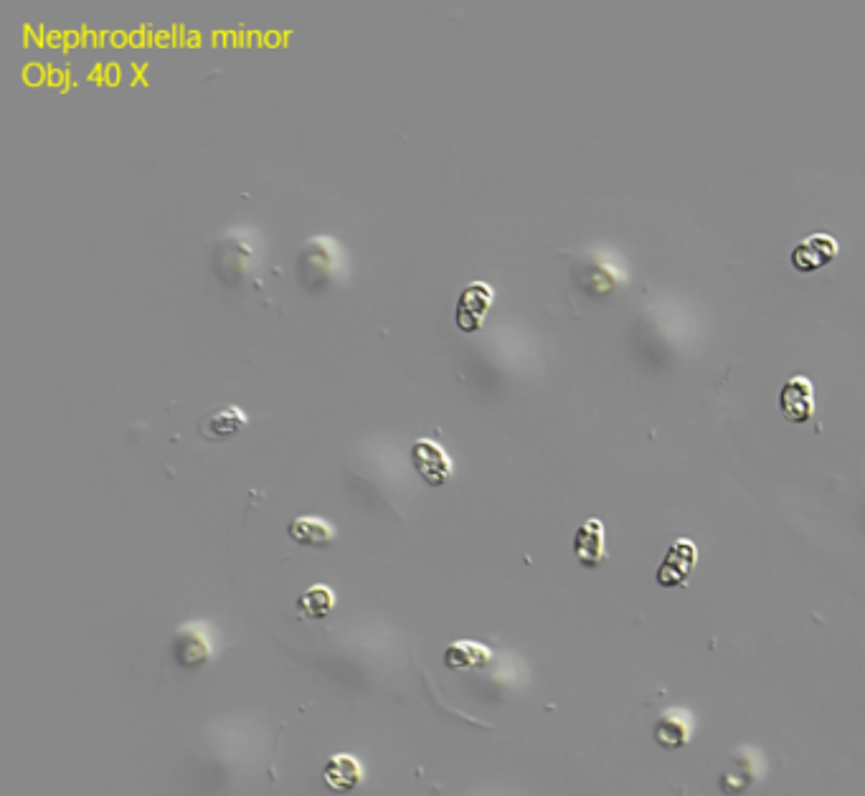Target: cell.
I'll use <instances>...</instances> for the list:
<instances>
[{"label": "cell", "mask_w": 865, "mask_h": 796, "mask_svg": "<svg viewBox=\"0 0 865 796\" xmlns=\"http://www.w3.org/2000/svg\"><path fill=\"white\" fill-rule=\"evenodd\" d=\"M490 305H493V287L485 282H472L462 289L460 300H457L455 322L462 333H477L482 328V322L488 317Z\"/></svg>", "instance_id": "1"}, {"label": "cell", "mask_w": 865, "mask_h": 796, "mask_svg": "<svg viewBox=\"0 0 865 796\" xmlns=\"http://www.w3.org/2000/svg\"><path fill=\"white\" fill-rule=\"evenodd\" d=\"M698 561V548L693 540L680 538L675 540L673 546L665 553L663 563L657 568V584L665 586V589H675V586H683L688 581V576L693 573Z\"/></svg>", "instance_id": "2"}, {"label": "cell", "mask_w": 865, "mask_h": 796, "mask_svg": "<svg viewBox=\"0 0 865 796\" xmlns=\"http://www.w3.org/2000/svg\"><path fill=\"white\" fill-rule=\"evenodd\" d=\"M779 411L792 424H807L815 416V386L807 376L789 378L779 393Z\"/></svg>", "instance_id": "3"}, {"label": "cell", "mask_w": 865, "mask_h": 796, "mask_svg": "<svg viewBox=\"0 0 865 796\" xmlns=\"http://www.w3.org/2000/svg\"><path fill=\"white\" fill-rule=\"evenodd\" d=\"M411 464L417 469V475L422 477L427 485L442 487L452 477V462H449L447 452L432 439H419L411 447Z\"/></svg>", "instance_id": "4"}, {"label": "cell", "mask_w": 865, "mask_h": 796, "mask_svg": "<svg viewBox=\"0 0 865 796\" xmlns=\"http://www.w3.org/2000/svg\"><path fill=\"white\" fill-rule=\"evenodd\" d=\"M840 244L830 234H812L792 249V264L800 274H812L825 269L838 259Z\"/></svg>", "instance_id": "5"}, {"label": "cell", "mask_w": 865, "mask_h": 796, "mask_svg": "<svg viewBox=\"0 0 865 796\" xmlns=\"http://www.w3.org/2000/svg\"><path fill=\"white\" fill-rule=\"evenodd\" d=\"M247 426V414L239 409V406H221L214 409L211 414L203 416L198 421V434H201L206 442H226V439H234L241 429Z\"/></svg>", "instance_id": "6"}, {"label": "cell", "mask_w": 865, "mask_h": 796, "mask_svg": "<svg viewBox=\"0 0 865 796\" xmlns=\"http://www.w3.org/2000/svg\"><path fill=\"white\" fill-rule=\"evenodd\" d=\"M574 556L581 566L597 568L604 561V523L589 518L574 535Z\"/></svg>", "instance_id": "7"}, {"label": "cell", "mask_w": 865, "mask_h": 796, "mask_svg": "<svg viewBox=\"0 0 865 796\" xmlns=\"http://www.w3.org/2000/svg\"><path fill=\"white\" fill-rule=\"evenodd\" d=\"M287 535L295 540L297 546L305 548H325L333 543L335 530L328 520L315 518V515H300L287 525Z\"/></svg>", "instance_id": "8"}, {"label": "cell", "mask_w": 865, "mask_h": 796, "mask_svg": "<svg viewBox=\"0 0 865 796\" xmlns=\"http://www.w3.org/2000/svg\"><path fill=\"white\" fill-rule=\"evenodd\" d=\"M325 784L330 786L338 794H348V791L356 789L363 779V769L358 764V758H353L351 753H338L325 764L323 771Z\"/></svg>", "instance_id": "9"}, {"label": "cell", "mask_w": 865, "mask_h": 796, "mask_svg": "<svg viewBox=\"0 0 865 796\" xmlns=\"http://www.w3.org/2000/svg\"><path fill=\"white\" fill-rule=\"evenodd\" d=\"M490 662V649L477 642H455L444 652V665L449 670H480Z\"/></svg>", "instance_id": "10"}, {"label": "cell", "mask_w": 865, "mask_h": 796, "mask_svg": "<svg viewBox=\"0 0 865 796\" xmlns=\"http://www.w3.org/2000/svg\"><path fill=\"white\" fill-rule=\"evenodd\" d=\"M297 609H300V614H305L307 619H315V622L330 617V611L335 609L333 589H328V586L323 584L310 586V589L297 599Z\"/></svg>", "instance_id": "11"}]
</instances>
